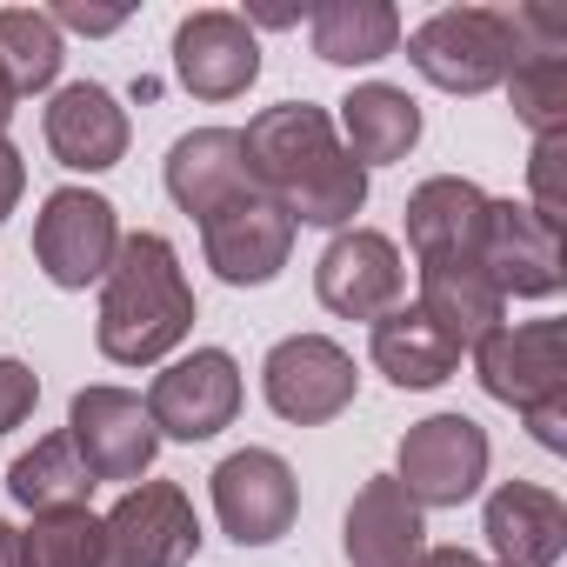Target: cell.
<instances>
[{"label": "cell", "mask_w": 567, "mask_h": 567, "mask_svg": "<svg viewBox=\"0 0 567 567\" xmlns=\"http://www.w3.org/2000/svg\"><path fill=\"white\" fill-rule=\"evenodd\" d=\"M240 154H247V181L295 227H348L368 200V167L341 147L328 107L315 101H280L254 114Z\"/></svg>", "instance_id": "6da1fadb"}, {"label": "cell", "mask_w": 567, "mask_h": 567, "mask_svg": "<svg viewBox=\"0 0 567 567\" xmlns=\"http://www.w3.org/2000/svg\"><path fill=\"white\" fill-rule=\"evenodd\" d=\"M194 334V288L167 234H127L107 280H101V321L94 341L121 368H154Z\"/></svg>", "instance_id": "7a4b0ae2"}, {"label": "cell", "mask_w": 567, "mask_h": 567, "mask_svg": "<svg viewBox=\"0 0 567 567\" xmlns=\"http://www.w3.org/2000/svg\"><path fill=\"white\" fill-rule=\"evenodd\" d=\"M481 388L494 401H507L514 414H527L540 447H567V321H520V328H494L474 348Z\"/></svg>", "instance_id": "3957f363"}, {"label": "cell", "mask_w": 567, "mask_h": 567, "mask_svg": "<svg viewBox=\"0 0 567 567\" xmlns=\"http://www.w3.org/2000/svg\"><path fill=\"white\" fill-rule=\"evenodd\" d=\"M408 61L441 94H487L514 68V34L501 8H441L408 34Z\"/></svg>", "instance_id": "277c9868"}, {"label": "cell", "mask_w": 567, "mask_h": 567, "mask_svg": "<svg viewBox=\"0 0 567 567\" xmlns=\"http://www.w3.org/2000/svg\"><path fill=\"white\" fill-rule=\"evenodd\" d=\"M354 354L328 334H288V341H274L267 361H260V388H267V408L280 421H295V427H321L334 421L348 401H354Z\"/></svg>", "instance_id": "5b68a950"}, {"label": "cell", "mask_w": 567, "mask_h": 567, "mask_svg": "<svg viewBox=\"0 0 567 567\" xmlns=\"http://www.w3.org/2000/svg\"><path fill=\"white\" fill-rule=\"evenodd\" d=\"M414 507H461L487 481V434L467 414H427L401 441V474Z\"/></svg>", "instance_id": "8992f818"}, {"label": "cell", "mask_w": 567, "mask_h": 567, "mask_svg": "<svg viewBox=\"0 0 567 567\" xmlns=\"http://www.w3.org/2000/svg\"><path fill=\"white\" fill-rule=\"evenodd\" d=\"M121 254V220L101 194L87 187H54L41 200V220H34V260L54 288H87V280H107Z\"/></svg>", "instance_id": "52a82bcc"}, {"label": "cell", "mask_w": 567, "mask_h": 567, "mask_svg": "<svg viewBox=\"0 0 567 567\" xmlns=\"http://www.w3.org/2000/svg\"><path fill=\"white\" fill-rule=\"evenodd\" d=\"M234 414H240V368L227 348H194L147 388V421L154 434L174 441H214L220 427H234Z\"/></svg>", "instance_id": "ba28073f"}, {"label": "cell", "mask_w": 567, "mask_h": 567, "mask_svg": "<svg viewBox=\"0 0 567 567\" xmlns=\"http://www.w3.org/2000/svg\"><path fill=\"white\" fill-rule=\"evenodd\" d=\"M214 514L240 547H274L301 514V481L274 447H240L214 467Z\"/></svg>", "instance_id": "9c48e42d"}, {"label": "cell", "mask_w": 567, "mask_h": 567, "mask_svg": "<svg viewBox=\"0 0 567 567\" xmlns=\"http://www.w3.org/2000/svg\"><path fill=\"white\" fill-rule=\"evenodd\" d=\"M315 295L328 315L341 321H381L401 308L408 295V267H401V247L374 227H348L328 240L321 267H315Z\"/></svg>", "instance_id": "30bf717a"}, {"label": "cell", "mask_w": 567, "mask_h": 567, "mask_svg": "<svg viewBox=\"0 0 567 567\" xmlns=\"http://www.w3.org/2000/svg\"><path fill=\"white\" fill-rule=\"evenodd\" d=\"M101 527H107V567H187L200 547L194 501L174 481L127 487Z\"/></svg>", "instance_id": "8fae6325"}, {"label": "cell", "mask_w": 567, "mask_h": 567, "mask_svg": "<svg viewBox=\"0 0 567 567\" xmlns=\"http://www.w3.org/2000/svg\"><path fill=\"white\" fill-rule=\"evenodd\" d=\"M68 441L94 481H141L154 467V447H161L147 401L127 388H81L68 408Z\"/></svg>", "instance_id": "7c38bea8"}, {"label": "cell", "mask_w": 567, "mask_h": 567, "mask_svg": "<svg viewBox=\"0 0 567 567\" xmlns=\"http://www.w3.org/2000/svg\"><path fill=\"white\" fill-rule=\"evenodd\" d=\"M200 247H207V267L227 280V288H267L295 254V220L260 187H247L240 200H227L220 214L200 220Z\"/></svg>", "instance_id": "4fadbf2b"}, {"label": "cell", "mask_w": 567, "mask_h": 567, "mask_svg": "<svg viewBox=\"0 0 567 567\" xmlns=\"http://www.w3.org/2000/svg\"><path fill=\"white\" fill-rule=\"evenodd\" d=\"M474 260H481V274L501 288V301L507 295L540 301V295L560 288V227L540 220L520 200H487V227H481V254Z\"/></svg>", "instance_id": "5bb4252c"}, {"label": "cell", "mask_w": 567, "mask_h": 567, "mask_svg": "<svg viewBox=\"0 0 567 567\" xmlns=\"http://www.w3.org/2000/svg\"><path fill=\"white\" fill-rule=\"evenodd\" d=\"M174 74L194 101H234L254 87L260 74V41L240 14L227 8H200L174 28Z\"/></svg>", "instance_id": "9a60e30c"}, {"label": "cell", "mask_w": 567, "mask_h": 567, "mask_svg": "<svg viewBox=\"0 0 567 567\" xmlns=\"http://www.w3.org/2000/svg\"><path fill=\"white\" fill-rule=\"evenodd\" d=\"M48 147H54V161L74 167V174H107V167H121V154H127V107H121L107 87L74 81V87H61V94L48 101Z\"/></svg>", "instance_id": "2e32d148"}, {"label": "cell", "mask_w": 567, "mask_h": 567, "mask_svg": "<svg viewBox=\"0 0 567 567\" xmlns=\"http://www.w3.org/2000/svg\"><path fill=\"white\" fill-rule=\"evenodd\" d=\"M454 348H481L494 328H501V315H507V301H501V288L481 274V260L474 254H441V260H421V301H414Z\"/></svg>", "instance_id": "e0dca14e"}, {"label": "cell", "mask_w": 567, "mask_h": 567, "mask_svg": "<svg viewBox=\"0 0 567 567\" xmlns=\"http://www.w3.org/2000/svg\"><path fill=\"white\" fill-rule=\"evenodd\" d=\"M247 187L254 181H247V154H240L234 127H194L167 147V194L181 200V214L207 220L227 200H240Z\"/></svg>", "instance_id": "ac0fdd59"}, {"label": "cell", "mask_w": 567, "mask_h": 567, "mask_svg": "<svg viewBox=\"0 0 567 567\" xmlns=\"http://www.w3.org/2000/svg\"><path fill=\"white\" fill-rule=\"evenodd\" d=\"M487 547L501 567H554L567 554V507L534 481H507L487 494Z\"/></svg>", "instance_id": "d6986e66"}, {"label": "cell", "mask_w": 567, "mask_h": 567, "mask_svg": "<svg viewBox=\"0 0 567 567\" xmlns=\"http://www.w3.org/2000/svg\"><path fill=\"white\" fill-rule=\"evenodd\" d=\"M421 554H427L421 507L408 501V487L394 474H374L348 507V560L354 567H414Z\"/></svg>", "instance_id": "ffe728a7"}, {"label": "cell", "mask_w": 567, "mask_h": 567, "mask_svg": "<svg viewBox=\"0 0 567 567\" xmlns=\"http://www.w3.org/2000/svg\"><path fill=\"white\" fill-rule=\"evenodd\" d=\"M481 227H487V194L461 174H434L408 194V247L414 260H441V254H481Z\"/></svg>", "instance_id": "44dd1931"}, {"label": "cell", "mask_w": 567, "mask_h": 567, "mask_svg": "<svg viewBox=\"0 0 567 567\" xmlns=\"http://www.w3.org/2000/svg\"><path fill=\"white\" fill-rule=\"evenodd\" d=\"M348 134L341 147L361 161V167H388V161H408V147L421 141V107L408 101V87H388V81H361L348 101H341V127Z\"/></svg>", "instance_id": "7402d4cb"}, {"label": "cell", "mask_w": 567, "mask_h": 567, "mask_svg": "<svg viewBox=\"0 0 567 567\" xmlns=\"http://www.w3.org/2000/svg\"><path fill=\"white\" fill-rule=\"evenodd\" d=\"M374 368L394 388H441L461 368V348L421 315V308H394L374 321Z\"/></svg>", "instance_id": "603a6c76"}, {"label": "cell", "mask_w": 567, "mask_h": 567, "mask_svg": "<svg viewBox=\"0 0 567 567\" xmlns=\"http://www.w3.org/2000/svg\"><path fill=\"white\" fill-rule=\"evenodd\" d=\"M308 28H315V54L334 68H368L401 48V14L388 0H328L308 14Z\"/></svg>", "instance_id": "cb8c5ba5"}, {"label": "cell", "mask_w": 567, "mask_h": 567, "mask_svg": "<svg viewBox=\"0 0 567 567\" xmlns=\"http://www.w3.org/2000/svg\"><path fill=\"white\" fill-rule=\"evenodd\" d=\"M101 481L87 474V461L74 454V441L68 434H48V441H34L14 467H8V494L28 507V514H61V507H87V494H94Z\"/></svg>", "instance_id": "d4e9b609"}, {"label": "cell", "mask_w": 567, "mask_h": 567, "mask_svg": "<svg viewBox=\"0 0 567 567\" xmlns=\"http://www.w3.org/2000/svg\"><path fill=\"white\" fill-rule=\"evenodd\" d=\"M61 61H68L61 28L41 8H0V68H8L14 94H48Z\"/></svg>", "instance_id": "484cf974"}, {"label": "cell", "mask_w": 567, "mask_h": 567, "mask_svg": "<svg viewBox=\"0 0 567 567\" xmlns=\"http://www.w3.org/2000/svg\"><path fill=\"white\" fill-rule=\"evenodd\" d=\"M507 94H514V114L534 127V141L567 134V54H514Z\"/></svg>", "instance_id": "4316f807"}, {"label": "cell", "mask_w": 567, "mask_h": 567, "mask_svg": "<svg viewBox=\"0 0 567 567\" xmlns=\"http://www.w3.org/2000/svg\"><path fill=\"white\" fill-rule=\"evenodd\" d=\"M28 554H34V567H107V527H101L87 507L34 514Z\"/></svg>", "instance_id": "83f0119b"}, {"label": "cell", "mask_w": 567, "mask_h": 567, "mask_svg": "<svg viewBox=\"0 0 567 567\" xmlns=\"http://www.w3.org/2000/svg\"><path fill=\"white\" fill-rule=\"evenodd\" d=\"M560 154H567V134H547V141H534V161H527V174H534V214H540V220H554V227H560V214H567Z\"/></svg>", "instance_id": "f1b7e54d"}, {"label": "cell", "mask_w": 567, "mask_h": 567, "mask_svg": "<svg viewBox=\"0 0 567 567\" xmlns=\"http://www.w3.org/2000/svg\"><path fill=\"white\" fill-rule=\"evenodd\" d=\"M34 401H41L34 368H28V361H0V434L21 427V421L34 414Z\"/></svg>", "instance_id": "f546056e"}, {"label": "cell", "mask_w": 567, "mask_h": 567, "mask_svg": "<svg viewBox=\"0 0 567 567\" xmlns=\"http://www.w3.org/2000/svg\"><path fill=\"white\" fill-rule=\"evenodd\" d=\"M48 21H54V28H74V34H114L127 14H121V8H81V0H61Z\"/></svg>", "instance_id": "4dcf8cb0"}, {"label": "cell", "mask_w": 567, "mask_h": 567, "mask_svg": "<svg viewBox=\"0 0 567 567\" xmlns=\"http://www.w3.org/2000/svg\"><path fill=\"white\" fill-rule=\"evenodd\" d=\"M21 187H28V167H21V154H14V141L0 134V220L14 214V200H21Z\"/></svg>", "instance_id": "1f68e13d"}, {"label": "cell", "mask_w": 567, "mask_h": 567, "mask_svg": "<svg viewBox=\"0 0 567 567\" xmlns=\"http://www.w3.org/2000/svg\"><path fill=\"white\" fill-rule=\"evenodd\" d=\"M0 567H34V554H28V534H14L8 520H0Z\"/></svg>", "instance_id": "d6a6232c"}, {"label": "cell", "mask_w": 567, "mask_h": 567, "mask_svg": "<svg viewBox=\"0 0 567 567\" xmlns=\"http://www.w3.org/2000/svg\"><path fill=\"white\" fill-rule=\"evenodd\" d=\"M414 567H487L481 554H467V547H427Z\"/></svg>", "instance_id": "836d02e7"}, {"label": "cell", "mask_w": 567, "mask_h": 567, "mask_svg": "<svg viewBox=\"0 0 567 567\" xmlns=\"http://www.w3.org/2000/svg\"><path fill=\"white\" fill-rule=\"evenodd\" d=\"M14 107H21V94H14V81H8V68H0V134H8V121H14Z\"/></svg>", "instance_id": "e575fe53"}]
</instances>
